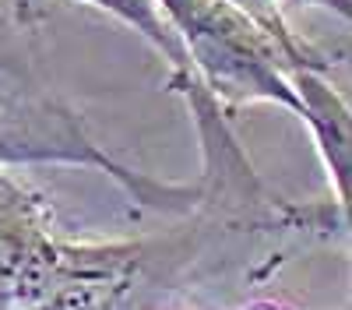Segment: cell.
Returning a JSON list of instances; mask_svg holds the SVG:
<instances>
[{"label":"cell","mask_w":352,"mask_h":310,"mask_svg":"<svg viewBox=\"0 0 352 310\" xmlns=\"http://www.w3.org/2000/svg\"><path fill=\"white\" fill-rule=\"evenodd\" d=\"M285 4H300V8H320V11H331L338 18L352 14V0H285Z\"/></svg>","instance_id":"obj_4"},{"label":"cell","mask_w":352,"mask_h":310,"mask_svg":"<svg viewBox=\"0 0 352 310\" xmlns=\"http://www.w3.org/2000/svg\"><path fill=\"white\" fill-rule=\"evenodd\" d=\"M289 85L300 99V120L310 127L317 152L324 159L328 180L335 187V201H349V102L335 85L324 78V71L300 67L289 71Z\"/></svg>","instance_id":"obj_3"},{"label":"cell","mask_w":352,"mask_h":310,"mask_svg":"<svg viewBox=\"0 0 352 310\" xmlns=\"http://www.w3.org/2000/svg\"><path fill=\"white\" fill-rule=\"evenodd\" d=\"M74 4H88L96 11H106L120 25L134 28V32L162 56L169 64V89L187 102L194 127H197V137H212L229 124V113L212 99V92L204 89L201 78L194 74L190 56H187L180 36H176V28L169 25V18L162 14L159 0H74Z\"/></svg>","instance_id":"obj_2"},{"label":"cell","mask_w":352,"mask_h":310,"mask_svg":"<svg viewBox=\"0 0 352 310\" xmlns=\"http://www.w3.org/2000/svg\"><path fill=\"white\" fill-rule=\"evenodd\" d=\"M0 310H8V303H0Z\"/></svg>","instance_id":"obj_5"},{"label":"cell","mask_w":352,"mask_h":310,"mask_svg":"<svg viewBox=\"0 0 352 310\" xmlns=\"http://www.w3.org/2000/svg\"><path fill=\"white\" fill-rule=\"evenodd\" d=\"M176 28L190 67L212 99L229 113L250 102H275L300 117L289 71H300L285 49L226 0H159Z\"/></svg>","instance_id":"obj_1"}]
</instances>
